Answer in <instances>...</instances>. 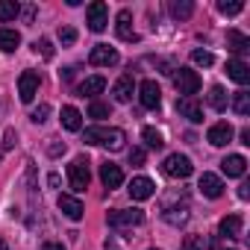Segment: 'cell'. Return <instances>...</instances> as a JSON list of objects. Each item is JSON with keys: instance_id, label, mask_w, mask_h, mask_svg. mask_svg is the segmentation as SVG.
Returning a JSON list of instances; mask_svg holds the SVG:
<instances>
[{"instance_id": "6da1fadb", "label": "cell", "mask_w": 250, "mask_h": 250, "mask_svg": "<svg viewBox=\"0 0 250 250\" xmlns=\"http://www.w3.org/2000/svg\"><path fill=\"white\" fill-rule=\"evenodd\" d=\"M83 139H85V145L109 147V150H121V147H124V142H127L124 130H118V127H88Z\"/></svg>"}, {"instance_id": "7a4b0ae2", "label": "cell", "mask_w": 250, "mask_h": 250, "mask_svg": "<svg viewBox=\"0 0 250 250\" xmlns=\"http://www.w3.org/2000/svg\"><path fill=\"white\" fill-rule=\"evenodd\" d=\"M68 180H71V188L74 191H85L88 183H91V171H88V159L77 156L71 165H68Z\"/></svg>"}, {"instance_id": "3957f363", "label": "cell", "mask_w": 250, "mask_h": 250, "mask_svg": "<svg viewBox=\"0 0 250 250\" xmlns=\"http://www.w3.org/2000/svg\"><path fill=\"white\" fill-rule=\"evenodd\" d=\"M174 85H177V91H180L183 97H194V94L200 91V77H197V71H191V68H177Z\"/></svg>"}, {"instance_id": "277c9868", "label": "cell", "mask_w": 250, "mask_h": 250, "mask_svg": "<svg viewBox=\"0 0 250 250\" xmlns=\"http://www.w3.org/2000/svg\"><path fill=\"white\" fill-rule=\"evenodd\" d=\"M162 171L168 174V177H177V180H186V177H191V171H194V165H191V159L188 156H180V153H171L165 162H162Z\"/></svg>"}, {"instance_id": "5b68a950", "label": "cell", "mask_w": 250, "mask_h": 250, "mask_svg": "<svg viewBox=\"0 0 250 250\" xmlns=\"http://www.w3.org/2000/svg\"><path fill=\"white\" fill-rule=\"evenodd\" d=\"M142 221H145V212L142 209H115V212H109V227H115V229L139 227Z\"/></svg>"}, {"instance_id": "8992f818", "label": "cell", "mask_w": 250, "mask_h": 250, "mask_svg": "<svg viewBox=\"0 0 250 250\" xmlns=\"http://www.w3.org/2000/svg\"><path fill=\"white\" fill-rule=\"evenodd\" d=\"M39 85H42L39 74L36 71H24L18 77V97H21V103H33L36 94H39Z\"/></svg>"}, {"instance_id": "52a82bcc", "label": "cell", "mask_w": 250, "mask_h": 250, "mask_svg": "<svg viewBox=\"0 0 250 250\" xmlns=\"http://www.w3.org/2000/svg\"><path fill=\"white\" fill-rule=\"evenodd\" d=\"M118 50L115 47H109V44H94L91 47V53H88V62L94 65V68H112V65H118Z\"/></svg>"}, {"instance_id": "ba28073f", "label": "cell", "mask_w": 250, "mask_h": 250, "mask_svg": "<svg viewBox=\"0 0 250 250\" xmlns=\"http://www.w3.org/2000/svg\"><path fill=\"white\" fill-rule=\"evenodd\" d=\"M85 15H88V30L91 33H103L106 30V24H109V6L103 3V0H94Z\"/></svg>"}, {"instance_id": "9c48e42d", "label": "cell", "mask_w": 250, "mask_h": 250, "mask_svg": "<svg viewBox=\"0 0 250 250\" xmlns=\"http://www.w3.org/2000/svg\"><path fill=\"white\" fill-rule=\"evenodd\" d=\"M232 136H235L232 124H227V121H218V124H212V127H209V133H206V142H209V145H215V147H224V145H229V142H232Z\"/></svg>"}, {"instance_id": "30bf717a", "label": "cell", "mask_w": 250, "mask_h": 250, "mask_svg": "<svg viewBox=\"0 0 250 250\" xmlns=\"http://www.w3.org/2000/svg\"><path fill=\"white\" fill-rule=\"evenodd\" d=\"M139 100H142L145 109H159V103H162L159 85H156L153 80H142V83H139Z\"/></svg>"}, {"instance_id": "8fae6325", "label": "cell", "mask_w": 250, "mask_h": 250, "mask_svg": "<svg viewBox=\"0 0 250 250\" xmlns=\"http://www.w3.org/2000/svg\"><path fill=\"white\" fill-rule=\"evenodd\" d=\"M115 33H118L121 42H136V39H139V36L133 33V12H130V9H121V12H118V18H115Z\"/></svg>"}, {"instance_id": "7c38bea8", "label": "cell", "mask_w": 250, "mask_h": 250, "mask_svg": "<svg viewBox=\"0 0 250 250\" xmlns=\"http://www.w3.org/2000/svg\"><path fill=\"white\" fill-rule=\"evenodd\" d=\"M177 112H180L183 118H188L191 124H200V121H203V109H200V103H197L194 97H180V100H177Z\"/></svg>"}, {"instance_id": "4fadbf2b", "label": "cell", "mask_w": 250, "mask_h": 250, "mask_svg": "<svg viewBox=\"0 0 250 250\" xmlns=\"http://www.w3.org/2000/svg\"><path fill=\"white\" fill-rule=\"evenodd\" d=\"M100 183H103L106 188H118V186L124 183V171H121V165H115V162H103V165H100Z\"/></svg>"}, {"instance_id": "5bb4252c", "label": "cell", "mask_w": 250, "mask_h": 250, "mask_svg": "<svg viewBox=\"0 0 250 250\" xmlns=\"http://www.w3.org/2000/svg\"><path fill=\"white\" fill-rule=\"evenodd\" d=\"M197 188H200L203 197H209V200H218V197L224 194V183H221V177H215V174H203L200 183H197Z\"/></svg>"}, {"instance_id": "9a60e30c", "label": "cell", "mask_w": 250, "mask_h": 250, "mask_svg": "<svg viewBox=\"0 0 250 250\" xmlns=\"http://www.w3.org/2000/svg\"><path fill=\"white\" fill-rule=\"evenodd\" d=\"M153 191H156V186H153V180H147V177H136V180L130 183V197H133V200H150Z\"/></svg>"}, {"instance_id": "2e32d148", "label": "cell", "mask_w": 250, "mask_h": 250, "mask_svg": "<svg viewBox=\"0 0 250 250\" xmlns=\"http://www.w3.org/2000/svg\"><path fill=\"white\" fill-rule=\"evenodd\" d=\"M133 91H136V83H133L130 74H124V77L115 83V88H112V94H115L118 103H130V100H133Z\"/></svg>"}, {"instance_id": "e0dca14e", "label": "cell", "mask_w": 250, "mask_h": 250, "mask_svg": "<svg viewBox=\"0 0 250 250\" xmlns=\"http://www.w3.org/2000/svg\"><path fill=\"white\" fill-rule=\"evenodd\" d=\"M227 77H229L232 83H238V85H247V83H250V68H247L241 59H229V62H227Z\"/></svg>"}, {"instance_id": "ac0fdd59", "label": "cell", "mask_w": 250, "mask_h": 250, "mask_svg": "<svg viewBox=\"0 0 250 250\" xmlns=\"http://www.w3.org/2000/svg\"><path fill=\"white\" fill-rule=\"evenodd\" d=\"M241 227H244L241 215H227V218L218 224V232H221L224 238H241Z\"/></svg>"}, {"instance_id": "d6986e66", "label": "cell", "mask_w": 250, "mask_h": 250, "mask_svg": "<svg viewBox=\"0 0 250 250\" xmlns=\"http://www.w3.org/2000/svg\"><path fill=\"white\" fill-rule=\"evenodd\" d=\"M106 88V77H85L80 85H77V94L80 97H94Z\"/></svg>"}, {"instance_id": "ffe728a7", "label": "cell", "mask_w": 250, "mask_h": 250, "mask_svg": "<svg viewBox=\"0 0 250 250\" xmlns=\"http://www.w3.org/2000/svg\"><path fill=\"white\" fill-rule=\"evenodd\" d=\"M221 171H224L227 177H244V171H247V159L238 156V153H232V156H227V159L221 162Z\"/></svg>"}, {"instance_id": "44dd1931", "label": "cell", "mask_w": 250, "mask_h": 250, "mask_svg": "<svg viewBox=\"0 0 250 250\" xmlns=\"http://www.w3.org/2000/svg\"><path fill=\"white\" fill-rule=\"evenodd\" d=\"M59 209L71 218V221H80L83 215H85V209H83V203L77 200V197H71V194H59Z\"/></svg>"}, {"instance_id": "7402d4cb", "label": "cell", "mask_w": 250, "mask_h": 250, "mask_svg": "<svg viewBox=\"0 0 250 250\" xmlns=\"http://www.w3.org/2000/svg\"><path fill=\"white\" fill-rule=\"evenodd\" d=\"M18 47H21V33H15V30H9V27H0V50L12 53V50H18Z\"/></svg>"}, {"instance_id": "603a6c76", "label": "cell", "mask_w": 250, "mask_h": 250, "mask_svg": "<svg viewBox=\"0 0 250 250\" xmlns=\"http://www.w3.org/2000/svg\"><path fill=\"white\" fill-rule=\"evenodd\" d=\"M62 127L71 130V133H80V130H83V115H80L74 106H65V109H62Z\"/></svg>"}, {"instance_id": "cb8c5ba5", "label": "cell", "mask_w": 250, "mask_h": 250, "mask_svg": "<svg viewBox=\"0 0 250 250\" xmlns=\"http://www.w3.org/2000/svg\"><path fill=\"white\" fill-rule=\"evenodd\" d=\"M227 47L232 53H244V50H250V39L244 33H238V30H229L227 33Z\"/></svg>"}, {"instance_id": "d4e9b609", "label": "cell", "mask_w": 250, "mask_h": 250, "mask_svg": "<svg viewBox=\"0 0 250 250\" xmlns=\"http://www.w3.org/2000/svg\"><path fill=\"white\" fill-rule=\"evenodd\" d=\"M162 215H165V221H168L171 227H183V224L188 221V206H177V209H165Z\"/></svg>"}, {"instance_id": "484cf974", "label": "cell", "mask_w": 250, "mask_h": 250, "mask_svg": "<svg viewBox=\"0 0 250 250\" xmlns=\"http://www.w3.org/2000/svg\"><path fill=\"white\" fill-rule=\"evenodd\" d=\"M191 12H194V3H191V0H174V3H171V15L180 18V21L191 18Z\"/></svg>"}, {"instance_id": "4316f807", "label": "cell", "mask_w": 250, "mask_h": 250, "mask_svg": "<svg viewBox=\"0 0 250 250\" xmlns=\"http://www.w3.org/2000/svg\"><path fill=\"white\" fill-rule=\"evenodd\" d=\"M209 106H212L215 112H224V109H227V91H224L221 85H212V88H209Z\"/></svg>"}, {"instance_id": "83f0119b", "label": "cell", "mask_w": 250, "mask_h": 250, "mask_svg": "<svg viewBox=\"0 0 250 250\" xmlns=\"http://www.w3.org/2000/svg\"><path fill=\"white\" fill-rule=\"evenodd\" d=\"M232 109L238 115H250V91L247 88H241V91L232 94Z\"/></svg>"}, {"instance_id": "f1b7e54d", "label": "cell", "mask_w": 250, "mask_h": 250, "mask_svg": "<svg viewBox=\"0 0 250 250\" xmlns=\"http://www.w3.org/2000/svg\"><path fill=\"white\" fill-rule=\"evenodd\" d=\"M18 12H21V6L15 0H0V21H15Z\"/></svg>"}, {"instance_id": "f546056e", "label": "cell", "mask_w": 250, "mask_h": 250, "mask_svg": "<svg viewBox=\"0 0 250 250\" xmlns=\"http://www.w3.org/2000/svg\"><path fill=\"white\" fill-rule=\"evenodd\" d=\"M142 139H145V145L153 147V150H162V145H165V142H162V133L153 130V127H145V130H142Z\"/></svg>"}, {"instance_id": "4dcf8cb0", "label": "cell", "mask_w": 250, "mask_h": 250, "mask_svg": "<svg viewBox=\"0 0 250 250\" xmlns=\"http://www.w3.org/2000/svg\"><path fill=\"white\" fill-rule=\"evenodd\" d=\"M109 115H112V106H109V103L91 100V106H88V118H97V121H103V118H109Z\"/></svg>"}, {"instance_id": "1f68e13d", "label": "cell", "mask_w": 250, "mask_h": 250, "mask_svg": "<svg viewBox=\"0 0 250 250\" xmlns=\"http://www.w3.org/2000/svg\"><path fill=\"white\" fill-rule=\"evenodd\" d=\"M241 9H244L241 0H229V3H227V0H221V3H218V12H224V15H238Z\"/></svg>"}, {"instance_id": "d6a6232c", "label": "cell", "mask_w": 250, "mask_h": 250, "mask_svg": "<svg viewBox=\"0 0 250 250\" xmlns=\"http://www.w3.org/2000/svg\"><path fill=\"white\" fill-rule=\"evenodd\" d=\"M180 250H206V241H203V235H186Z\"/></svg>"}, {"instance_id": "836d02e7", "label": "cell", "mask_w": 250, "mask_h": 250, "mask_svg": "<svg viewBox=\"0 0 250 250\" xmlns=\"http://www.w3.org/2000/svg\"><path fill=\"white\" fill-rule=\"evenodd\" d=\"M191 62H194V65L209 68V65H215V56H212L209 50H194V53H191Z\"/></svg>"}, {"instance_id": "e575fe53", "label": "cell", "mask_w": 250, "mask_h": 250, "mask_svg": "<svg viewBox=\"0 0 250 250\" xmlns=\"http://www.w3.org/2000/svg\"><path fill=\"white\" fill-rule=\"evenodd\" d=\"M59 42H62V47H71L77 42V30L74 27H62L59 30Z\"/></svg>"}, {"instance_id": "d590c367", "label": "cell", "mask_w": 250, "mask_h": 250, "mask_svg": "<svg viewBox=\"0 0 250 250\" xmlns=\"http://www.w3.org/2000/svg\"><path fill=\"white\" fill-rule=\"evenodd\" d=\"M47 115H50V103H42V106H36V109H33V115H30V118H33L36 124H44V121H47Z\"/></svg>"}, {"instance_id": "8d00e7d4", "label": "cell", "mask_w": 250, "mask_h": 250, "mask_svg": "<svg viewBox=\"0 0 250 250\" xmlns=\"http://www.w3.org/2000/svg\"><path fill=\"white\" fill-rule=\"evenodd\" d=\"M36 50H39L44 59H53V44H50V39H39V42H36Z\"/></svg>"}, {"instance_id": "74e56055", "label": "cell", "mask_w": 250, "mask_h": 250, "mask_svg": "<svg viewBox=\"0 0 250 250\" xmlns=\"http://www.w3.org/2000/svg\"><path fill=\"white\" fill-rule=\"evenodd\" d=\"M130 162H133V165H145V150H142V147H133V150H130Z\"/></svg>"}, {"instance_id": "f35d334b", "label": "cell", "mask_w": 250, "mask_h": 250, "mask_svg": "<svg viewBox=\"0 0 250 250\" xmlns=\"http://www.w3.org/2000/svg\"><path fill=\"white\" fill-rule=\"evenodd\" d=\"M47 153H50V156H62V153H65V145H62V142H53V145H47Z\"/></svg>"}, {"instance_id": "ab89813d", "label": "cell", "mask_w": 250, "mask_h": 250, "mask_svg": "<svg viewBox=\"0 0 250 250\" xmlns=\"http://www.w3.org/2000/svg\"><path fill=\"white\" fill-rule=\"evenodd\" d=\"M21 15H24V21H27V24H33V18H36V6H24V9H21Z\"/></svg>"}, {"instance_id": "60d3db41", "label": "cell", "mask_w": 250, "mask_h": 250, "mask_svg": "<svg viewBox=\"0 0 250 250\" xmlns=\"http://www.w3.org/2000/svg\"><path fill=\"white\" fill-rule=\"evenodd\" d=\"M42 250H65V247H62L59 241H44V244H42Z\"/></svg>"}, {"instance_id": "b9f144b4", "label": "cell", "mask_w": 250, "mask_h": 250, "mask_svg": "<svg viewBox=\"0 0 250 250\" xmlns=\"http://www.w3.org/2000/svg\"><path fill=\"white\" fill-rule=\"evenodd\" d=\"M241 145H250V130H241Z\"/></svg>"}, {"instance_id": "7bdbcfd3", "label": "cell", "mask_w": 250, "mask_h": 250, "mask_svg": "<svg viewBox=\"0 0 250 250\" xmlns=\"http://www.w3.org/2000/svg\"><path fill=\"white\" fill-rule=\"evenodd\" d=\"M47 183H50V186L56 188V186H59V174H50V177H47Z\"/></svg>"}, {"instance_id": "ee69618b", "label": "cell", "mask_w": 250, "mask_h": 250, "mask_svg": "<svg viewBox=\"0 0 250 250\" xmlns=\"http://www.w3.org/2000/svg\"><path fill=\"white\" fill-rule=\"evenodd\" d=\"M0 250H9V247H6V241H3V238H0Z\"/></svg>"}]
</instances>
